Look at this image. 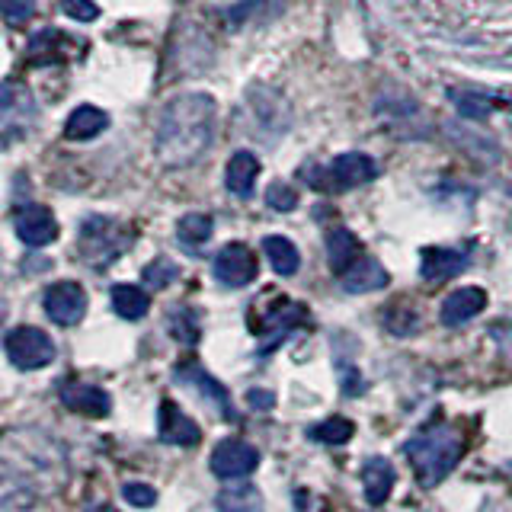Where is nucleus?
<instances>
[{"instance_id":"obj_1","label":"nucleus","mask_w":512,"mask_h":512,"mask_svg":"<svg viewBox=\"0 0 512 512\" xmlns=\"http://www.w3.org/2000/svg\"><path fill=\"white\" fill-rule=\"evenodd\" d=\"M218 106L208 93H180L164 106L154 132V151L164 167H189L212 148Z\"/></svg>"},{"instance_id":"obj_2","label":"nucleus","mask_w":512,"mask_h":512,"mask_svg":"<svg viewBox=\"0 0 512 512\" xmlns=\"http://www.w3.org/2000/svg\"><path fill=\"white\" fill-rule=\"evenodd\" d=\"M404 455L410 458L423 487H436L455 471L464 455V436L455 423H429L416 436L407 439Z\"/></svg>"},{"instance_id":"obj_3","label":"nucleus","mask_w":512,"mask_h":512,"mask_svg":"<svg viewBox=\"0 0 512 512\" xmlns=\"http://www.w3.org/2000/svg\"><path fill=\"white\" fill-rule=\"evenodd\" d=\"M128 247H132V231L112 218H87L80 228V256L96 269L109 266Z\"/></svg>"},{"instance_id":"obj_4","label":"nucleus","mask_w":512,"mask_h":512,"mask_svg":"<svg viewBox=\"0 0 512 512\" xmlns=\"http://www.w3.org/2000/svg\"><path fill=\"white\" fill-rule=\"evenodd\" d=\"M304 176L311 180L314 189H356V186H365V183H372L375 176H378V167H375V160L368 157V154H359V151H349V154H340V157H333V164L324 167V170H304Z\"/></svg>"},{"instance_id":"obj_5","label":"nucleus","mask_w":512,"mask_h":512,"mask_svg":"<svg viewBox=\"0 0 512 512\" xmlns=\"http://www.w3.org/2000/svg\"><path fill=\"white\" fill-rule=\"evenodd\" d=\"M4 352L7 359L23 368V372H39V368L52 365L55 362V343L52 336L39 327H13L4 340Z\"/></svg>"},{"instance_id":"obj_6","label":"nucleus","mask_w":512,"mask_h":512,"mask_svg":"<svg viewBox=\"0 0 512 512\" xmlns=\"http://www.w3.org/2000/svg\"><path fill=\"white\" fill-rule=\"evenodd\" d=\"M304 320H308V308H304V304L288 301V298H279L269 311H260V317H253V320H250V327H253V330H260V333H263V340H266V343L260 346V352H269L272 346H279L295 327H301Z\"/></svg>"},{"instance_id":"obj_7","label":"nucleus","mask_w":512,"mask_h":512,"mask_svg":"<svg viewBox=\"0 0 512 512\" xmlns=\"http://www.w3.org/2000/svg\"><path fill=\"white\" fill-rule=\"evenodd\" d=\"M173 378L180 381V384H186V388L196 391L202 400H208V404L215 407L218 420H224V423L237 420L234 404H231V394L224 391V384H221V381H215L212 375H208L199 362H176V368H173Z\"/></svg>"},{"instance_id":"obj_8","label":"nucleus","mask_w":512,"mask_h":512,"mask_svg":"<svg viewBox=\"0 0 512 512\" xmlns=\"http://www.w3.org/2000/svg\"><path fill=\"white\" fill-rule=\"evenodd\" d=\"M45 314L55 320L58 327H74L80 317L87 314V292L77 282H55L42 298Z\"/></svg>"},{"instance_id":"obj_9","label":"nucleus","mask_w":512,"mask_h":512,"mask_svg":"<svg viewBox=\"0 0 512 512\" xmlns=\"http://www.w3.org/2000/svg\"><path fill=\"white\" fill-rule=\"evenodd\" d=\"M0 122H4L7 144L16 135H26L29 125L36 122V106H32V96L20 84H13V80H7L4 93H0Z\"/></svg>"},{"instance_id":"obj_10","label":"nucleus","mask_w":512,"mask_h":512,"mask_svg":"<svg viewBox=\"0 0 512 512\" xmlns=\"http://www.w3.org/2000/svg\"><path fill=\"white\" fill-rule=\"evenodd\" d=\"M215 279L228 288L250 285L256 279V256L247 244H224L215 256Z\"/></svg>"},{"instance_id":"obj_11","label":"nucleus","mask_w":512,"mask_h":512,"mask_svg":"<svg viewBox=\"0 0 512 512\" xmlns=\"http://www.w3.org/2000/svg\"><path fill=\"white\" fill-rule=\"evenodd\" d=\"M212 471L224 480H237V477H247L256 464H260V452L253 445L240 442V439H224L215 445L212 452Z\"/></svg>"},{"instance_id":"obj_12","label":"nucleus","mask_w":512,"mask_h":512,"mask_svg":"<svg viewBox=\"0 0 512 512\" xmlns=\"http://www.w3.org/2000/svg\"><path fill=\"white\" fill-rule=\"evenodd\" d=\"M13 228L26 247H48L58 237V221L45 205H23L13 215Z\"/></svg>"},{"instance_id":"obj_13","label":"nucleus","mask_w":512,"mask_h":512,"mask_svg":"<svg viewBox=\"0 0 512 512\" xmlns=\"http://www.w3.org/2000/svg\"><path fill=\"white\" fill-rule=\"evenodd\" d=\"M157 436L167 445H199L202 429L192 423V416H186L173 400H160V416H157Z\"/></svg>"},{"instance_id":"obj_14","label":"nucleus","mask_w":512,"mask_h":512,"mask_svg":"<svg viewBox=\"0 0 512 512\" xmlns=\"http://www.w3.org/2000/svg\"><path fill=\"white\" fill-rule=\"evenodd\" d=\"M61 400L64 407L80 413V416H93V420H100L112 410V400L103 388H96V384H84V381H68L61 388Z\"/></svg>"},{"instance_id":"obj_15","label":"nucleus","mask_w":512,"mask_h":512,"mask_svg":"<svg viewBox=\"0 0 512 512\" xmlns=\"http://www.w3.org/2000/svg\"><path fill=\"white\" fill-rule=\"evenodd\" d=\"M487 308V292L477 285H464L458 292H452L445 301H442V324L445 327H461L474 320L480 311Z\"/></svg>"},{"instance_id":"obj_16","label":"nucleus","mask_w":512,"mask_h":512,"mask_svg":"<svg viewBox=\"0 0 512 512\" xmlns=\"http://www.w3.org/2000/svg\"><path fill=\"white\" fill-rule=\"evenodd\" d=\"M464 269H468V250H455V247H426L423 250L420 272L426 282H448Z\"/></svg>"},{"instance_id":"obj_17","label":"nucleus","mask_w":512,"mask_h":512,"mask_svg":"<svg viewBox=\"0 0 512 512\" xmlns=\"http://www.w3.org/2000/svg\"><path fill=\"white\" fill-rule=\"evenodd\" d=\"M397 484V471H394V464L388 458H381V455H372L365 461V468H362V490H365V500L372 503V506H384L388 503V496Z\"/></svg>"},{"instance_id":"obj_18","label":"nucleus","mask_w":512,"mask_h":512,"mask_svg":"<svg viewBox=\"0 0 512 512\" xmlns=\"http://www.w3.org/2000/svg\"><path fill=\"white\" fill-rule=\"evenodd\" d=\"M327 260L333 276L340 279L346 272L362 260V247H359V237L352 234L349 228H330L327 234Z\"/></svg>"},{"instance_id":"obj_19","label":"nucleus","mask_w":512,"mask_h":512,"mask_svg":"<svg viewBox=\"0 0 512 512\" xmlns=\"http://www.w3.org/2000/svg\"><path fill=\"white\" fill-rule=\"evenodd\" d=\"M256 176H260V160H256V154L234 151L228 167H224V186H228V192H234V196L247 199L256 186Z\"/></svg>"},{"instance_id":"obj_20","label":"nucleus","mask_w":512,"mask_h":512,"mask_svg":"<svg viewBox=\"0 0 512 512\" xmlns=\"http://www.w3.org/2000/svg\"><path fill=\"white\" fill-rule=\"evenodd\" d=\"M36 500H39L36 487L7 464L4 480H0V512H29L32 506H36Z\"/></svg>"},{"instance_id":"obj_21","label":"nucleus","mask_w":512,"mask_h":512,"mask_svg":"<svg viewBox=\"0 0 512 512\" xmlns=\"http://www.w3.org/2000/svg\"><path fill=\"white\" fill-rule=\"evenodd\" d=\"M340 282L349 295H368V292H378V288L388 285V269H384L378 260H372V256H362L346 276H340Z\"/></svg>"},{"instance_id":"obj_22","label":"nucleus","mask_w":512,"mask_h":512,"mask_svg":"<svg viewBox=\"0 0 512 512\" xmlns=\"http://www.w3.org/2000/svg\"><path fill=\"white\" fill-rule=\"evenodd\" d=\"M109 125V116L103 109H96V106H77L68 122H64V138H71V141H90L103 132V128Z\"/></svg>"},{"instance_id":"obj_23","label":"nucleus","mask_w":512,"mask_h":512,"mask_svg":"<svg viewBox=\"0 0 512 512\" xmlns=\"http://www.w3.org/2000/svg\"><path fill=\"white\" fill-rule=\"evenodd\" d=\"M212 231H215V221L212 215L205 212H189L180 218L176 224V240H180V247L189 250V253H199L208 240H212Z\"/></svg>"},{"instance_id":"obj_24","label":"nucleus","mask_w":512,"mask_h":512,"mask_svg":"<svg viewBox=\"0 0 512 512\" xmlns=\"http://www.w3.org/2000/svg\"><path fill=\"white\" fill-rule=\"evenodd\" d=\"M148 308H151V298L144 288L125 285V282L112 288V311H116L122 320H141L148 314Z\"/></svg>"},{"instance_id":"obj_25","label":"nucleus","mask_w":512,"mask_h":512,"mask_svg":"<svg viewBox=\"0 0 512 512\" xmlns=\"http://www.w3.org/2000/svg\"><path fill=\"white\" fill-rule=\"evenodd\" d=\"M263 253L269 256V263H272V269L279 272V276H295V272H298L301 256H298V247L288 237L269 234L263 240Z\"/></svg>"},{"instance_id":"obj_26","label":"nucleus","mask_w":512,"mask_h":512,"mask_svg":"<svg viewBox=\"0 0 512 512\" xmlns=\"http://www.w3.org/2000/svg\"><path fill=\"white\" fill-rule=\"evenodd\" d=\"M218 512H263V496L253 484H237L218 493Z\"/></svg>"},{"instance_id":"obj_27","label":"nucleus","mask_w":512,"mask_h":512,"mask_svg":"<svg viewBox=\"0 0 512 512\" xmlns=\"http://www.w3.org/2000/svg\"><path fill=\"white\" fill-rule=\"evenodd\" d=\"M352 432H356V426H352L346 416H330V420L308 429V439L320 445H343L352 439Z\"/></svg>"},{"instance_id":"obj_28","label":"nucleus","mask_w":512,"mask_h":512,"mask_svg":"<svg viewBox=\"0 0 512 512\" xmlns=\"http://www.w3.org/2000/svg\"><path fill=\"white\" fill-rule=\"evenodd\" d=\"M455 100V106H458V112L461 116H468V119H487L490 116V100L484 93H471V90H452L448 93Z\"/></svg>"},{"instance_id":"obj_29","label":"nucleus","mask_w":512,"mask_h":512,"mask_svg":"<svg viewBox=\"0 0 512 512\" xmlns=\"http://www.w3.org/2000/svg\"><path fill=\"white\" fill-rule=\"evenodd\" d=\"M170 333L176 336V340H183V343H196L199 340V320H196V314L173 308L170 311Z\"/></svg>"},{"instance_id":"obj_30","label":"nucleus","mask_w":512,"mask_h":512,"mask_svg":"<svg viewBox=\"0 0 512 512\" xmlns=\"http://www.w3.org/2000/svg\"><path fill=\"white\" fill-rule=\"evenodd\" d=\"M266 205L272 208V212H292V208L298 205V192L295 186L288 183H272L266 189Z\"/></svg>"},{"instance_id":"obj_31","label":"nucleus","mask_w":512,"mask_h":512,"mask_svg":"<svg viewBox=\"0 0 512 512\" xmlns=\"http://www.w3.org/2000/svg\"><path fill=\"white\" fill-rule=\"evenodd\" d=\"M176 276H180V269H176L170 260H164V256L154 260L151 266H144V282H148L151 288H167Z\"/></svg>"},{"instance_id":"obj_32","label":"nucleus","mask_w":512,"mask_h":512,"mask_svg":"<svg viewBox=\"0 0 512 512\" xmlns=\"http://www.w3.org/2000/svg\"><path fill=\"white\" fill-rule=\"evenodd\" d=\"M122 496L132 506H138V509H148V506H154L157 503V493H154V487H148V484H141V480H128V484L122 487Z\"/></svg>"},{"instance_id":"obj_33","label":"nucleus","mask_w":512,"mask_h":512,"mask_svg":"<svg viewBox=\"0 0 512 512\" xmlns=\"http://www.w3.org/2000/svg\"><path fill=\"white\" fill-rule=\"evenodd\" d=\"M0 10H4L10 26H23L36 13V0H0Z\"/></svg>"},{"instance_id":"obj_34","label":"nucleus","mask_w":512,"mask_h":512,"mask_svg":"<svg viewBox=\"0 0 512 512\" xmlns=\"http://www.w3.org/2000/svg\"><path fill=\"white\" fill-rule=\"evenodd\" d=\"M61 10L71 16L77 23H93L96 16H100V7H96V0H61Z\"/></svg>"},{"instance_id":"obj_35","label":"nucleus","mask_w":512,"mask_h":512,"mask_svg":"<svg viewBox=\"0 0 512 512\" xmlns=\"http://www.w3.org/2000/svg\"><path fill=\"white\" fill-rule=\"evenodd\" d=\"M490 336L496 340V346H500L503 359L512 362V324H493L490 327Z\"/></svg>"},{"instance_id":"obj_36","label":"nucleus","mask_w":512,"mask_h":512,"mask_svg":"<svg viewBox=\"0 0 512 512\" xmlns=\"http://www.w3.org/2000/svg\"><path fill=\"white\" fill-rule=\"evenodd\" d=\"M247 404H250L253 410H269L272 404H276V397H272L269 391H263V388H253V391L247 394Z\"/></svg>"}]
</instances>
